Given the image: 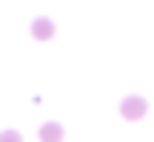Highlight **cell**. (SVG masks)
I'll return each instance as SVG.
<instances>
[{
  "mask_svg": "<svg viewBox=\"0 0 154 142\" xmlns=\"http://www.w3.org/2000/svg\"><path fill=\"white\" fill-rule=\"evenodd\" d=\"M142 114H146V102L142 97H126L122 102V118H142Z\"/></svg>",
  "mask_w": 154,
  "mask_h": 142,
  "instance_id": "obj_1",
  "label": "cell"
},
{
  "mask_svg": "<svg viewBox=\"0 0 154 142\" xmlns=\"http://www.w3.org/2000/svg\"><path fill=\"white\" fill-rule=\"evenodd\" d=\"M41 142H61V126H57V122L41 126Z\"/></svg>",
  "mask_w": 154,
  "mask_h": 142,
  "instance_id": "obj_2",
  "label": "cell"
},
{
  "mask_svg": "<svg viewBox=\"0 0 154 142\" xmlns=\"http://www.w3.org/2000/svg\"><path fill=\"white\" fill-rule=\"evenodd\" d=\"M32 37H53V20H32Z\"/></svg>",
  "mask_w": 154,
  "mask_h": 142,
  "instance_id": "obj_3",
  "label": "cell"
},
{
  "mask_svg": "<svg viewBox=\"0 0 154 142\" xmlns=\"http://www.w3.org/2000/svg\"><path fill=\"white\" fill-rule=\"evenodd\" d=\"M0 142H20V134H16V130H4V134H0Z\"/></svg>",
  "mask_w": 154,
  "mask_h": 142,
  "instance_id": "obj_4",
  "label": "cell"
}]
</instances>
